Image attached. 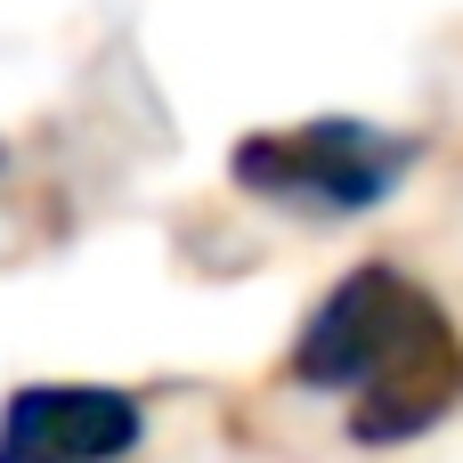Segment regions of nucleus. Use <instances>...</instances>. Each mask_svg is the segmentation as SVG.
Here are the masks:
<instances>
[{
  "instance_id": "1",
  "label": "nucleus",
  "mask_w": 463,
  "mask_h": 463,
  "mask_svg": "<svg viewBox=\"0 0 463 463\" xmlns=\"http://www.w3.org/2000/svg\"><path fill=\"white\" fill-rule=\"evenodd\" d=\"M293 383L309 391H366L350 431L358 448H399L431 431L463 399V342L448 309L407 285L399 269H350L293 342Z\"/></svg>"
},
{
  "instance_id": "2",
  "label": "nucleus",
  "mask_w": 463,
  "mask_h": 463,
  "mask_svg": "<svg viewBox=\"0 0 463 463\" xmlns=\"http://www.w3.org/2000/svg\"><path fill=\"white\" fill-rule=\"evenodd\" d=\"M415 163V138H391L374 122H350V114H326V122H301V130H269V138H244L236 146V179L269 203H293V212H374L399 195Z\"/></svg>"
},
{
  "instance_id": "3",
  "label": "nucleus",
  "mask_w": 463,
  "mask_h": 463,
  "mask_svg": "<svg viewBox=\"0 0 463 463\" xmlns=\"http://www.w3.org/2000/svg\"><path fill=\"white\" fill-rule=\"evenodd\" d=\"M146 407L114 383H24L0 407V463H122Z\"/></svg>"
}]
</instances>
